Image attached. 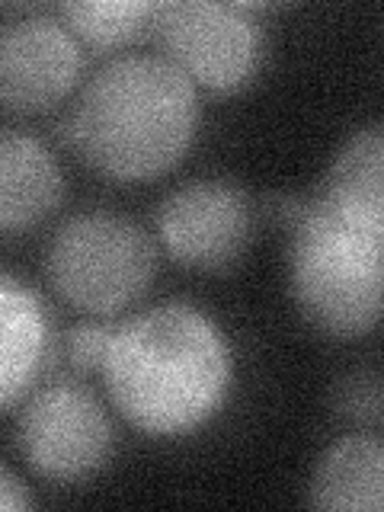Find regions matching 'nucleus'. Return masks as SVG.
Returning <instances> with one entry per match:
<instances>
[{
    "instance_id": "f8f14e48",
    "label": "nucleus",
    "mask_w": 384,
    "mask_h": 512,
    "mask_svg": "<svg viewBox=\"0 0 384 512\" xmlns=\"http://www.w3.org/2000/svg\"><path fill=\"white\" fill-rule=\"evenodd\" d=\"M317 199L349 218L384 224V128L381 122H368L356 128V132L340 144Z\"/></svg>"
},
{
    "instance_id": "4468645a",
    "label": "nucleus",
    "mask_w": 384,
    "mask_h": 512,
    "mask_svg": "<svg viewBox=\"0 0 384 512\" xmlns=\"http://www.w3.org/2000/svg\"><path fill=\"white\" fill-rule=\"evenodd\" d=\"M333 404L340 416L359 423V426H378L381 423V375L378 372H352L340 381V388L333 394Z\"/></svg>"
},
{
    "instance_id": "7ed1b4c3",
    "label": "nucleus",
    "mask_w": 384,
    "mask_h": 512,
    "mask_svg": "<svg viewBox=\"0 0 384 512\" xmlns=\"http://www.w3.org/2000/svg\"><path fill=\"white\" fill-rule=\"evenodd\" d=\"M292 224L288 279L308 324L336 340L378 327L384 288V224L336 212L317 196L285 202Z\"/></svg>"
},
{
    "instance_id": "423d86ee",
    "label": "nucleus",
    "mask_w": 384,
    "mask_h": 512,
    "mask_svg": "<svg viewBox=\"0 0 384 512\" xmlns=\"http://www.w3.org/2000/svg\"><path fill=\"white\" fill-rule=\"evenodd\" d=\"M16 445L39 477L80 484L109 464L116 429L93 391L74 381H55L29 394L16 420Z\"/></svg>"
},
{
    "instance_id": "0eeeda50",
    "label": "nucleus",
    "mask_w": 384,
    "mask_h": 512,
    "mask_svg": "<svg viewBox=\"0 0 384 512\" xmlns=\"http://www.w3.org/2000/svg\"><path fill=\"white\" fill-rule=\"evenodd\" d=\"M157 237L180 266L202 272L228 269L244 256L253 237L250 196L218 176L189 180L160 202Z\"/></svg>"
},
{
    "instance_id": "6e6552de",
    "label": "nucleus",
    "mask_w": 384,
    "mask_h": 512,
    "mask_svg": "<svg viewBox=\"0 0 384 512\" xmlns=\"http://www.w3.org/2000/svg\"><path fill=\"white\" fill-rule=\"evenodd\" d=\"M84 52L74 32L52 13H23L0 23V106L45 112L68 96Z\"/></svg>"
},
{
    "instance_id": "9b49d317",
    "label": "nucleus",
    "mask_w": 384,
    "mask_h": 512,
    "mask_svg": "<svg viewBox=\"0 0 384 512\" xmlns=\"http://www.w3.org/2000/svg\"><path fill=\"white\" fill-rule=\"evenodd\" d=\"M308 500L333 512H381L384 448L378 436H346L320 455L308 484Z\"/></svg>"
},
{
    "instance_id": "2eb2a0df",
    "label": "nucleus",
    "mask_w": 384,
    "mask_h": 512,
    "mask_svg": "<svg viewBox=\"0 0 384 512\" xmlns=\"http://www.w3.org/2000/svg\"><path fill=\"white\" fill-rule=\"evenodd\" d=\"M116 324L109 320H87L68 333V359L80 372H103Z\"/></svg>"
},
{
    "instance_id": "1a4fd4ad",
    "label": "nucleus",
    "mask_w": 384,
    "mask_h": 512,
    "mask_svg": "<svg viewBox=\"0 0 384 512\" xmlns=\"http://www.w3.org/2000/svg\"><path fill=\"white\" fill-rule=\"evenodd\" d=\"M52 356V327L39 292L0 269V413L23 404Z\"/></svg>"
},
{
    "instance_id": "f257e3e1",
    "label": "nucleus",
    "mask_w": 384,
    "mask_h": 512,
    "mask_svg": "<svg viewBox=\"0 0 384 512\" xmlns=\"http://www.w3.org/2000/svg\"><path fill=\"white\" fill-rule=\"evenodd\" d=\"M103 378L138 432L176 439L218 416L231 394L234 352L212 314L167 301L116 324Z\"/></svg>"
},
{
    "instance_id": "ddd939ff",
    "label": "nucleus",
    "mask_w": 384,
    "mask_h": 512,
    "mask_svg": "<svg viewBox=\"0 0 384 512\" xmlns=\"http://www.w3.org/2000/svg\"><path fill=\"white\" fill-rule=\"evenodd\" d=\"M157 4L151 0H77L61 4L58 20L74 32L77 42L93 48H119L154 29Z\"/></svg>"
},
{
    "instance_id": "9d476101",
    "label": "nucleus",
    "mask_w": 384,
    "mask_h": 512,
    "mask_svg": "<svg viewBox=\"0 0 384 512\" xmlns=\"http://www.w3.org/2000/svg\"><path fill=\"white\" fill-rule=\"evenodd\" d=\"M64 196V176L48 144L20 128H0V234L42 224Z\"/></svg>"
},
{
    "instance_id": "39448f33",
    "label": "nucleus",
    "mask_w": 384,
    "mask_h": 512,
    "mask_svg": "<svg viewBox=\"0 0 384 512\" xmlns=\"http://www.w3.org/2000/svg\"><path fill=\"white\" fill-rule=\"evenodd\" d=\"M154 32L167 48V61L192 87L234 93L260 74L266 58V29L250 4L224 0H170L157 4Z\"/></svg>"
},
{
    "instance_id": "20e7f679",
    "label": "nucleus",
    "mask_w": 384,
    "mask_h": 512,
    "mask_svg": "<svg viewBox=\"0 0 384 512\" xmlns=\"http://www.w3.org/2000/svg\"><path fill=\"white\" fill-rule=\"evenodd\" d=\"M157 247L138 221L106 208L77 212L45 247L55 292L93 317H112L151 288Z\"/></svg>"
},
{
    "instance_id": "f03ea898",
    "label": "nucleus",
    "mask_w": 384,
    "mask_h": 512,
    "mask_svg": "<svg viewBox=\"0 0 384 512\" xmlns=\"http://www.w3.org/2000/svg\"><path fill=\"white\" fill-rule=\"evenodd\" d=\"M199 128V93L164 55H122L77 96L64 135L109 180L141 183L186 157Z\"/></svg>"
},
{
    "instance_id": "dca6fc26",
    "label": "nucleus",
    "mask_w": 384,
    "mask_h": 512,
    "mask_svg": "<svg viewBox=\"0 0 384 512\" xmlns=\"http://www.w3.org/2000/svg\"><path fill=\"white\" fill-rule=\"evenodd\" d=\"M29 506H32L29 487L10 468L0 464V512H16V509H29Z\"/></svg>"
}]
</instances>
